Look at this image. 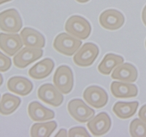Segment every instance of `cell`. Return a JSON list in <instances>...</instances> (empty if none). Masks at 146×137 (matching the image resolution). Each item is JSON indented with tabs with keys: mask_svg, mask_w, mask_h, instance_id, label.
<instances>
[{
	"mask_svg": "<svg viewBox=\"0 0 146 137\" xmlns=\"http://www.w3.org/2000/svg\"><path fill=\"white\" fill-rule=\"evenodd\" d=\"M12 66L11 59L8 56L0 52V72L8 71Z\"/></svg>",
	"mask_w": 146,
	"mask_h": 137,
	"instance_id": "obj_24",
	"label": "cell"
},
{
	"mask_svg": "<svg viewBox=\"0 0 146 137\" xmlns=\"http://www.w3.org/2000/svg\"><path fill=\"white\" fill-rule=\"evenodd\" d=\"M68 136L70 137L74 136H87L89 137L90 134H88L86 129L83 127H74L72 128L69 130Z\"/></svg>",
	"mask_w": 146,
	"mask_h": 137,
	"instance_id": "obj_25",
	"label": "cell"
},
{
	"mask_svg": "<svg viewBox=\"0 0 146 137\" xmlns=\"http://www.w3.org/2000/svg\"><path fill=\"white\" fill-rule=\"evenodd\" d=\"M3 84V77L1 74H0V87L2 86V85Z\"/></svg>",
	"mask_w": 146,
	"mask_h": 137,
	"instance_id": "obj_30",
	"label": "cell"
},
{
	"mask_svg": "<svg viewBox=\"0 0 146 137\" xmlns=\"http://www.w3.org/2000/svg\"><path fill=\"white\" fill-rule=\"evenodd\" d=\"M110 91L113 96L121 99L136 97L138 94L137 87L135 85L125 82H113L110 85Z\"/></svg>",
	"mask_w": 146,
	"mask_h": 137,
	"instance_id": "obj_17",
	"label": "cell"
},
{
	"mask_svg": "<svg viewBox=\"0 0 146 137\" xmlns=\"http://www.w3.org/2000/svg\"><path fill=\"white\" fill-rule=\"evenodd\" d=\"M54 68V62L50 58H45L39 61L29 70V75L32 79H42L51 74Z\"/></svg>",
	"mask_w": 146,
	"mask_h": 137,
	"instance_id": "obj_18",
	"label": "cell"
},
{
	"mask_svg": "<svg viewBox=\"0 0 146 137\" xmlns=\"http://www.w3.org/2000/svg\"><path fill=\"white\" fill-rule=\"evenodd\" d=\"M99 53L100 50L97 45L91 42L85 43L73 56V61L80 67H88L93 64Z\"/></svg>",
	"mask_w": 146,
	"mask_h": 137,
	"instance_id": "obj_5",
	"label": "cell"
},
{
	"mask_svg": "<svg viewBox=\"0 0 146 137\" xmlns=\"http://www.w3.org/2000/svg\"><path fill=\"white\" fill-rule=\"evenodd\" d=\"M65 31L79 40H86L90 36L91 26L89 22L83 17L72 15L65 23Z\"/></svg>",
	"mask_w": 146,
	"mask_h": 137,
	"instance_id": "obj_1",
	"label": "cell"
},
{
	"mask_svg": "<svg viewBox=\"0 0 146 137\" xmlns=\"http://www.w3.org/2000/svg\"><path fill=\"white\" fill-rule=\"evenodd\" d=\"M100 24L105 29L114 31L123 26L125 22L123 15L118 10L109 9L101 13L99 18Z\"/></svg>",
	"mask_w": 146,
	"mask_h": 137,
	"instance_id": "obj_10",
	"label": "cell"
},
{
	"mask_svg": "<svg viewBox=\"0 0 146 137\" xmlns=\"http://www.w3.org/2000/svg\"><path fill=\"white\" fill-rule=\"evenodd\" d=\"M75 1L78 2H79V3L83 4V3H86V2H88L89 0H75Z\"/></svg>",
	"mask_w": 146,
	"mask_h": 137,
	"instance_id": "obj_29",
	"label": "cell"
},
{
	"mask_svg": "<svg viewBox=\"0 0 146 137\" xmlns=\"http://www.w3.org/2000/svg\"><path fill=\"white\" fill-rule=\"evenodd\" d=\"M138 116L140 120L146 123V104L143 105L138 113Z\"/></svg>",
	"mask_w": 146,
	"mask_h": 137,
	"instance_id": "obj_26",
	"label": "cell"
},
{
	"mask_svg": "<svg viewBox=\"0 0 146 137\" xmlns=\"http://www.w3.org/2000/svg\"><path fill=\"white\" fill-rule=\"evenodd\" d=\"M129 133L132 137H146V123L135 118L130 123Z\"/></svg>",
	"mask_w": 146,
	"mask_h": 137,
	"instance_id": "obj_23",
	"label": "cell"
},
{
	"mask_svg": "<svg viewBox=\"0 0 146 137\" xmlns=\"http://www.w3.org/2000/svg\"><path fill=\"white\" fill-rule=\"evenodd\" d=\"M54 85L62 94H68L74 85V77L70 67L66 65L58 66L53 77Z\"/></svg>",
	"mask_w": 146,
	"mask_h": 137,
	"instance_id": "obj_3",
	"label": "cell"
},
{
	"mask_svg": "<svg viewBox=\"0 0 146 137\" xmlns=\"http://www.w3.org/2000/svg\"><path fill=\"white\" fill-rule=\"evenodd\" d=\"M83 96L86 102L96 109L104 107L108 102V96L106 91L96 85L88 87L83 92Z\"/></svg>",
	"mask_w": 146,
	"mask_h": 137,
	"instance_id": "obj_8",
	"label": "cell"
},
{
	"mask_svg": "<svg viewBox=\"0 0 146 137\" xmlns=\"http://www.w3.org/2000/svg\"><path fill=\"white\" fill-rule=\"evenodd\" d=\"M145 48H146V40H145Z\"/></svg>",
	"mask_w": 146,
	"mask_h": 137,
	"instance_id": "obj_32",
	"label": "cell"
},
{
	"mask_svg": "<svg viewBox=\"0 0 146 137\" xmlns=\"http://www.w3.org/2000/svg\"><path fill=\"white\" fill-rule=\"evenodd\" d=\"M39 99L49 105L58 107L64 101L62 93L56 87L50 83H46L41 85L37 91Z\"/></svg>",
	"mask_w": 146,
	"mask_h": 137,
	"instance_id": "obj_9",
	"label": "cell"
},
{
	"mask_svg": "<svg viewBox=\"0 0 146 137\" xmlns=\"http://www.w3.org/2000/svg\"><path fill=\"white\" fill-rule=\"evenodd\" d=\"M7 88L11 92L21 96L29 94L33 89V84L27 78L20 76L12 77L7 83Z\"/></svg>",
	"mask_w": 146,
	"mask_h": 137,
	"instance_id": "obj_13",
	"label": "cell"
},
{
	"mask_svg": "<svg viewBox=\"0 0 146 137\" xmlns=\"http://www.w3.org/2000/svg\"><path fill=\"white\" fill-rule=\"evenodd\" d=\"M23 41L18 34L0 33V49L9 56H13L23 47Z\"/></svg>",
	"mask_w": 146,
	"mask_h": 137,
	"instance_id": "obj_11",
	"label": "cell"
},
{
	"mask_svg": "<svg viewBox=\"0 0 146 137\" xmlns=\"http://www.w3.org/2000/svg\"><path fill=\"white\" fill-rule=\"evenodd\" d=\"M12 0H0V5H2L4 3H6L7 2H10Z\"/></svg>",
	"mask_w": 146,
	"mask_h": 137,
	"instance_id": "obj_31",
	"label": "cell"
},
{
	"mask_svg": "<svg viewBox=\"0 0 146 137\" xmlns=\"http://www.w3.org/2000/svg\"><path fill=\"white\" fill-rule=\"evenodd\" d=\"M22 26L21 18L15 9H8L0 13V29L2 32L16 34Z\"/></svg>",
	"mask_w": 146,
	"mask_h": 137,
	"instance_id": "obj_4",
	"label": "cell"
},
{
	"mask_svg": "<svg viewBox=\"0 0 146 137\" xmlns=\"http://www.w3.org/2000/svg\"><path fill=\"white\" fill-rule=\"evenodd\" d=\"M28 114L32 120L37 122L46 121L55 117L53 111L45 107L37 101H32L29 104Z\"/></svg>",
	"mask_w": 146,
	"mask_h": 137,
	"instance_id": "obj_16",
	"label": "cell"
},
{
	"mask_svg": "<svg viewBox=\"0 0 146 137\" xmlns=\"http://www.w3.org/2000/svg\"><path fill=\"white\" fill-rule=\"evenodd\" d=\"M67 109L72 117L78 122L84 123L92 119L95 112L88 106L85 104L81 99H72L68 103Z\"/></svg>",
	"mask_w": 146,
	"mask_h": 137,
	"instance_id": "obj_6",
	"label": "cell"
},
{
	"mask_svg": "<svg viewBox=\"0 0 146 137\" xmlns=\"http://www.w3.org/2000/svg\"><path fill=\"white\" fill-rule=\"evenodd\" d=\"M88 130L94 136H101L108 132L111 127V119L106 113H100L87 124Z\"/></svg>",
	"mask_w": 146,
	"mask_h": 137,
	"instance_id": "obj_12",
	"label": "cell"
},
{
	"mask_svg": "<svg viewBox=\"0 0 146 137\" xmlns=\"http://www.w3.org/2000/svg\"><path fill=\"white\" fill-rule=\"evenodd\" d=\"M67 136L66 130L65 129L62 128L58 130V132L55 135V136Z\"/></svg>",
	"mask_w": 146,
	"mask_h": 137,
	"instance_id": "obj_27",
	"label": "cell"
},
{
	"mask_svg": "<svg viewBox=\"0 0 146 137\" xmlns=\"http://www.w3.org/2000/svg\"><path fill=\"white\" fill-rule=\"evenodd\" d=\"M57 128L55 121H50L42 123H35L30 130V135L33 137H48L51 136Z\"/></svg>",
	"mask_w": 146,
	"mask_h": 137,
	"instance_id": "obj_22",
	"label": "cell"
},
{
	"mask_svg": "<svg viewBox=\"0 0 146 137\" xmlns=\"http://www.w3.org/2000/svg\"><path fill=\"white\" fill-rule=\"evenodd\" d=\"M123 58L118 55L108 53L105 56L101 63L98 66V71L104 75L110 74L114 68L123 63Z\"/></svg>",
	"mask_w": 146,
	"mask_h": 137,
	"instance_id": "obj_20",
	"label": "cell"
},
{
	"mask_svg": "<svg viewBox=\"0 0 146 137\" xmlns=\"http://www.w3.org/2000/svg\"><path fill=\"white\" fill-rule=\"evenodd\" d=\"M142 20H143L144 25L146 26V5L144 7L143 12H142Z\"/></svg>",
	"mask_w": 146,
	"mask_h": 137,
	"instance_id": "obj_28",
	"label": "cell"
},
{
	"mask_svg": "<svg viewBox=\"0 0 146 137\" xmlns=\"http://www.w3.org/2000/svg\"><path fill=\"white\" fill-rule=\"evenodd\" d=\"M81 45V40L68 33H61L57 35L53 43V48L57 52L67 56L75 54Z\"/></svg>",
	"mask_w": 146,
	"mask_h": 137,
	"instance_id": "obj_2",
	"label": "cell"
},
{
	"mask_svg": "<svg viewBox=\"0 0 146 137\" xmlns=\"http://www.w3.org/2000/svg\"><path fill=\"white\" fill-rule=\"evenodd\" d=\"M21 37L26 47L35 48H43L45 45V39L38 31L26 27L21 32Z\"/></svg>",
	"mask_w": 146,
	"mask_h": 137,
	"instance_id": "obj_15",
	"label": "cell"
},
{
	"mask_svg": "<svg viewBox=\"0 0 146 137\" xmlns=\"http://www.w3.org/2000/svg\"><path fill=\"white\" fill-rule=\"evenodd\" d=\"M139 107V102L131 101V102H124L118 101L113 106V111L115 114L122 120L129 119L136 113Z\"/></svg>",
	"mask_w": 146,
	"mask_h": 137,
	"instance_id": "obj_19",
	"label": "cell"
},
{
	"mask_svg": "<svg viewBox=\"0 0 146 137\" xmlns=\"http://www.w3.org/2000/svg\"><path fill=\"white\" fill-rule=\"evenodd\" d=\"M43 55L41 48H21L13 58L14 65L19 69H24L34 61L40 59Z\"/></svg>",
	"mask_w": 146,
	"mask_h": 137,
	"instance_id": "obj_7",
	"label": "cell"
},
{
	"mask_svg": "<svg viewBox=\"0 0 146 137\" xmlns=\"http://www.w3.org/2000/svg\"><path fill=\"white\" fill-rule=\"evenodd\" d=\"M21 103L19 97L10 93H5L0 101V114L9 115L13 113Z\"/></svg>",
	"mask_w": 146,
	"mask_h": 137,
	"instance_id": "obj_21",
	"label": "cell"
},
{
	"mask_svg": "<svg viewBox=\"0 0 146 137\" xmlns=\"http://www.w3.org/2000/svg\"><path fill=\"white\" fill-rule=\"evenodd\" d=\"M137 69L129 63H123L115 67L111 75L113 79L125 83H134L137 80Z\"/></svg>",
	"mask_w": 146,
	"mask_h": 137,
	"instance_id": "obj_14",
	"label": "cell"
}]
</instances>
